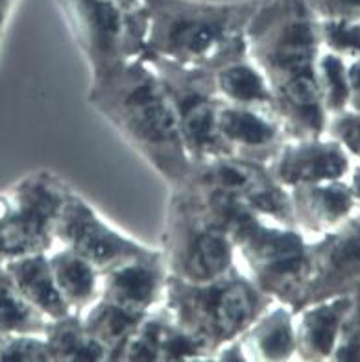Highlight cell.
Listing matches in <instances>:
<instances>
[{"label": "cell", "instance_id": "1", "mask_svg": "<svg viewBox=\"0 0 360 362\" xmlns=\"http://www.w3.org/2000/svg\"><path fill=\"white\" fill-rule=\"evenodd\" d=\"M248 56L265 72L289 139L325 135L316 78L320 21L308 0H259L246 30Z\"/></svg>", "mask_w": 360, "mask_h": 362}, {"label": "cell", "instance_id": "2", "mask_svg": "<svg viewBox=\"0 0 360 362\" xmlns=\"http://www.w3.org/2000/svg\"><path fill=\"white\" fill-rule=\"evenodd\" d=\"M87 102L166 185H180L189 176L192 161L181 139L170 98L146 57H133L93 78Z\"/></svg>", "mask_w": 360, "mask_h": 362}, {"label": "cell", "instance_id": "3", "mask_svg": "<svg viewBox=\"0 0 360 362\" xmlns=\"http://www.w3.org/2000/svg\"><path fill=\"white\" fill-rule=\"evenodd\" d=\"M259 0L202 4L146 0V52L183 67L219 71L248 56L246 30Z\"/></svg>", "mask_w": 360, "mask_h": 362}, {"label": "cell", "instance_id": "4", "mask_svg": "<svg viewBox=\"0 0 360 362\" xmlns=\"http://www.w3.org/2000/svg\"><path fill=\"white\" fill-rule=\"evenodd\" d=\"M205 213L226 229L238 267L275 303L296 310L313 270L310 240L296 226L266 220L228 194L205 198Z\"/></svg>", "mask_w": 360, "mask_h": 362}, {"label": "cell", "instance_id": "5", "mask_svg": "<svg viewBox=\"0 0 360 362\" xmlns=\"http://www.w3.org/2000/svg\"><path fill=\"white\" fill-rule=\"evenodd\" d=\"M272 298L240 267L213 281L190 283L168 276L163 309L209 353L237 340L268 307Z\"/></svg>", "mask_w": 360, "mask_h": 362}, {"label": "cell", "instance_id": "6", "mask_svg": "<svg viewBox=\"0 0 360 362\" xmlns=\"http://www.w3.org/2000/svg\"><path fill=\"white\" fill-rule=\"evenodd\" d=\"M159 250L168 274L183 281H213L238 267L228 231L211 222L181 185L170 187Z\"/></svg>", "mask_w": 360, "mask_h": 362}, {"label": "cell", "instance_id": "7", "mask_svg": "<svg viewBox=\"0 0 360 362\" xmlns=\"http://www.w3.org/2000/svg\"><path fill=\"white\" fill-rule=\"evenodd\" d=\"M72 187L56 172H28L0 189V262L50 252L54 226Z\"/></svg>", "mask_w": 360, "mask_h": 362}, {"label": "cell", "instance_id": "8", "mask_svg": "<svg viewBox=\"0 0 360 362\" xmlns=\"http://www.w3.org/2000/svg\"><path fill=\"white\" fill-rule=\"evenodd\" d=\"M91 80L146 52V10L126 13L111 0H59Z\"/></svg>", "mask_w": 360, "mask_h": 362}, {"label": "cell", "instance_id": "9", "mask_svg": "<svg viewBox=\"0 0 360 362\" xmlns=\"http://www.w3.org/2000/svg\"><path fill=\"white\" fill-rule=\"evenodd\" d=\"M170 98L181 139L192 163L229 156L219 132L222 98L214 86V72L183 67L161 57L144 56Z\"/></svg>", "mask_w": 360, "mask_h": 362}, {"label": "cell", "instance_id": "10", "mask_svg": "<svg viewBox=\"0 0 360 362\" xmlns=\"http://www.w3.org/2000/svg\"><path fill=\"white\" fill-rule=\"evenodd\" d=\"M180 185L199 192L229 194L262 218L277 224L296 226L289 189L275 181L265 163L237 156L192 163L189 176Z\"/></svg>", "mask_w": 360, "mask_h": 362}, {"label": "cell", "instance_id": "11", "mask_svg": "<svg viewBox=\"0 0 360 362\" xmlns=\"http://www.w3.org/2000/svg\"><path fill=\"white\" fill-rule=\"evenodd\" d=\"M54 237L57 246L76 252L100 272L132 259L146 257L159 250V246H150L115 228L74 187L57 215Z\"/></svg>", "mask_w": 360, "mask_h": 362}, {"label": "cell", "instance_id": "12", "mask_svg": "<svg viewBox=\"0 0 360 362\" xmlns=\"http://www.w3.org/2000/svg\"><path fill=\"white\" fill-rule=\"evenodd\" d=\"M310 255L313 270L296 310L351 292L360 283V211L337 229L310 240Z\"/></svg>", "mask_w": 360, "mask_h": 362}, {"label": "cell", "instance_id": "13", "mask_svg": "<svg viewBox=\"0 0 360 362\" xmlns=\"http://www.w3.org/2000/svg\"><path fill=\"white\" fill-rule=\"evenodd\" d=\"M272 176L284 189L346 180L351 158L329 135L310 139H289L268 163Z\"/></svg>", "mask_w": 360, "mask_h": 362}, {"label": "cell", "instance_id": "14", "mask_svg": "<svg viewBox=\"0 0 360 362\" xmlns=\"http://www.w3.org/2000/svg\"><path fill=\"white\" fill-rule=\"evenodd\" d=\"M113 361L189 362L209 361V353L163 307L144 318L137 331L120 346Z\"/></svg>", "mask_w": 360, "mask_h": 362}, {"label": "cell", "instance_id": "15", "mask_svg": "<svg viewBox=\"0 0 360 362\" xmlns=\"http://www.w3.org/2000/svg\"><path fill=\"white\" fill-rule=\"evenodd\" d=\"M168 276L161 250H157L152 255L132 259L102 272L100 298L135 313L150 315L165 301Z\"/></svg>", "mask_w": 360, "mask_h": 362}, {"label": "cell", "instance_id": "16", "mask_svg": "<svg viewBox=\"0 0 360 362\" xmlns=\"http://www.w3.org/2000/svg\"><path fill=\"white\" fill-rule=\"evenodd\" d=\"M219 132L229 156L268 163L281 150L289 135L277 115L222 102Z\"/></svg>", "mask_w": 360, "mask_h": 362}, {"label": "cell", "instance_id": "17", "mask_svg": "<svg viewBox=\"0 0 360 362\" xmlns=\"http://www.w3.org/2000/svg\"><path fill=\"white\" fill-rule=\"evenodd\" d=\"M289 192L296 228L307 237L329 233L359 211L346 180L294 187Z\"/></svg>", "mask_w": 360, "mask_h": 362}, {"label": "cell", "instance_id": "18", "mask_svg": "<svg viewBox=\"0 0 360 362\" xmlns=\"http://www.w3.org/2000/svg\"><path fill=\"white\" fill-rule=\"evenodd\" d=\"M353 305L351 292L314 301L296 310L299 361H331Z\"/></svg>", "mask_w": 360, "mask_h": 362}, {"label": "cell", "instance_id": "19", "mask_svg": "<svg viewBox=\"0 0 360 362\" xmlns=\"http://www.w3.org/2000/svg\"><path fill=\"white\" fill-rule=\"evenodd\" d=\"M238 340L246 361L283 362L298 358L296 313L289 305L274 301Z\"/></svg>", "mask_w": 360, "mask_h": 362}, {"label": "cell", "instance_id": "20", "mask_svg": "<svg viewBox=\"0 0 360 362\" xmlns=\"http://www.w3.org/2000/svg\"><path fill=\"white\" fill-rule=\"evenodd\" d=\"M4 267L8 268L15 285L19 286L24 298L48 322L63 318L69 313H72L63 300L59 288H57L50 261H48V252L30 253V255L11 259V261L4 262Z\"/></svg>", "mask_w": 360, "mask_h": 362}, {"label": "cell", "instance_id": "21", "mask_svg": "<svg viewBox=\"0 0 360 362\" xmlns=\"http://www.w3.org/2000/svg\"><path fill=\"white\" fill-rule=\"evenodd\" d=\"M214 86L226 104L251 107L279 117L274 90L265 72L251 62L250 56L235 59L214 71Z\"/></svg>", "mask_w": 360, "mask_h": 362}, {"label": "cell", "instance_id": "22", "mask_svg": "<svg viewBox=\"0 0 360 362\" xmlns=\"http://www.w3.org/2000/svg\"><path fill=\"white\" fill-rule=\"evenodd\" d=\"M48 261H50L57 288L72 313L81 315L87 307L98 300L102 272L93 262L57 244L48 252Z\"/></svg>", "mask_w": 360, "mask_h": 362}, {"label": "cell", "instance_id": "23", "mask_svg": "<svg viewBox=\"0 0 360 362\" xmlns=\"http://www.w3.org/2000/svg\"><path fill=\"white\" fill-rule=\"evenodd\" d=\"M52 362H105L108 349L83 325L81 315L69 313L63 318L50 320L45 329Z\"/></svg>", "mask_w": 360, "mask_h": 362}, {"label": "cell", "instance_id": "24", "mask_svg": "<svg viewBox=\"0 0 360 362\" xmlns=\"http://www.w3.org/2000/svg\"><path fill=\"white\" fill-rule=\"evenodd\" d=\"M146 316L148 315L117 305L104 298H98L93 305H89L81 313L83 325L108 349L110 361H113L115 353L119 351L120 346L137 331V327L144 322Z\"/></svg>", "mask_w": 360, "mask_h": 362}, {"label": "cell", "instance_id": "25", "mask_svg": "<svg viewBox=\"0 0 360 362\" xmlns=\"http://www.w3.org/2000/svg\"><path fill=\"white\" fill-rule=\"evenodd\" d=\"M48 320L30 303L0 262V333L43 334Z\"/></svg>", "mask_w": 360, "mask_h": 362}, {"label": "cell", "instance_id": "26", "mask_svg": "<svg viewBox=\"0 0 360 362\" xmlns=\"http://www.w3.org/2000/svg\"><path fill=\"white\" fill-rule=\"evenodd\" d=\"M316 78L327 117L349 110V81L347 62L338 54L322 50L316 63Z\"/></svg>", "mask_w": 360, "mask_h": 362}, {"label": "cell", "instance_id": "27", "mask_svg": "<svg viewBox=\"0 0 360 362\" xmlns=\"http://www.w3.org/2000/svg\"><path fill=\"white\" fill-rule=\"evenodd\" d=\"M322 48L344 59L360 57V21L318 19Z\"/></svg>", "mask_w": 360, "mask_h": 362}, {"label": "cell", "instance_id": "28", "mask_svg": "<svg viewBox=\"0 0 360 362\" xmlns=\"http://www.w3.org/2000/svg\"><path fill=\"white\" fill-rule=\"evenodd\" d=\"M0 362H52L43 334H4L0 340Z\"/></svg>", "mask_w": 360, "mask_h": 362}, {"label": "cell", "instance_id": "29", "mask_svg": "<svg viewBox=\"0 0 360 362\" xmlns=\"http://www.w3.org/2000/svg\"><path fill=\"white\" fill-rule=\"evenodd\" d=\"M325 135L335 139L349 158L360 159V113L346 110L329 117Z\"/></svg>", "mask_w": 360, "mask_h": 362}, {"label": "cell", "instance_id": "30", "mask_svg": "<svg viewBox=\"0 0 360 362\" xmlns=\"http://www.w3.org/2000/svg\"><path fill=\"white\" fill-rule=\"evenodd\" d=\"M318 19L360 21V0H308Z\"/></svg>", "mask_w": 360, "mask_h": 362}, {"label": "cell", "instance_id": "31", "mask_svg": "<svg viewBox=\"0 0 360 362\" xmlns=\"http://www.w3.org/2000/svg\"><path fill=\"white\" fill-rule=\"evenodd\" d=\"M347 81H349V110L360 113V57L347 63Z\"/></svg>", "mask_w": 360, "mask_h": 362}, {"label": "cell", "instance_id": "32", "mask_svg": "<svg viewBox=\"0 0 360 362\" xmlns=\"http://www.w3.org/2000/svg\"><path fill=\"white\" fill-rule=\"evenodd\" d=\"M111 2L122 8L126 13L137 15L144 13V10H146V0H111Z\"/></svg>", "mask_w": 360, "mask_h": 362}, {"label": "cell", "instance_id": "33", "mask_svg": "<svg viewBox=\"0 0 360 362\" xmlns=\"http://www.w3.org/2000/svg\"><path fill=\"white\" fill-rule=\"evenodd\" d=\"M15 4H17V0H0V41H2L6 24H8V19H10Z\"/></svg>", "mask_w": 360, "mask_h": 362}, {"label": "cell", "instance_id": "34", "mask_svg": "<svg viewBox=\"0 0 360 362\" xmlns=\"http://www.w3.org/2000/svg\"><path fill=\"white\" fill-rule=\"evenodd\" d=\"M349 187H351V192H353V198H355L356 202V207H359L360 211V163L356 165L355 168L351 167V172H349Z\"/></svg>", "mask_w": 360, "mask_h": 362}, {"label": "cell", "instance_id": "35", "mask_svg": "<svg viewBox=\"0 0 360 362\" xmlns=\"http://www.w3.org/2000/svg\"><path fill=\"white\" fill-rule=\"evenodd\" d=\"M2 337H4V333H0V340H2Z\"/></svg>", "mask_w": 360, "mask_h": 362}]
</instances>
